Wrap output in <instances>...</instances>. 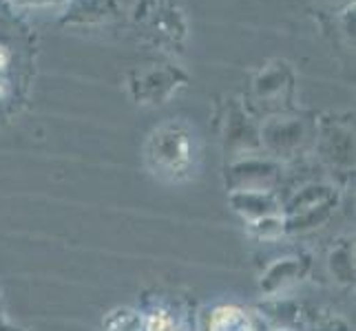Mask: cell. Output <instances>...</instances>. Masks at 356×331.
<instances>
[{"mask_svg": "<svg viewBox=\"0 0 356 331\" xmlns=\"http://www.w3.org/2000/svg\"><path fill=\"white\" fill-rule=\"evenodd\" d=\"M149 331H173V325H170V321L164 314H157V316L151 318Z\"/></svg>", "mask_w": 356, "mask_h": 331, "instance_id": "obj_1", "label": "cell"}]
</instances>
